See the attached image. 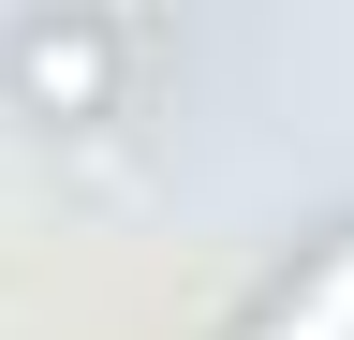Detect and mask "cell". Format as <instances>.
<instances>
[{"mask_svg": "<svg viewBox=\"0 0 354 340\" xmlns=\"http://www.w3.org/2000/svg\"><path fill=\"white\" fill-rule=\"evenodd\" d=\"M133 45L148 30H118V15H15L0 30V89H15V118H59V134H88V118H118L133 89Z\"/></svg>", "mask_w": 354, "mask_h": 340, "instance_id": "cell-1", "label": "cell"}]
</instances>
